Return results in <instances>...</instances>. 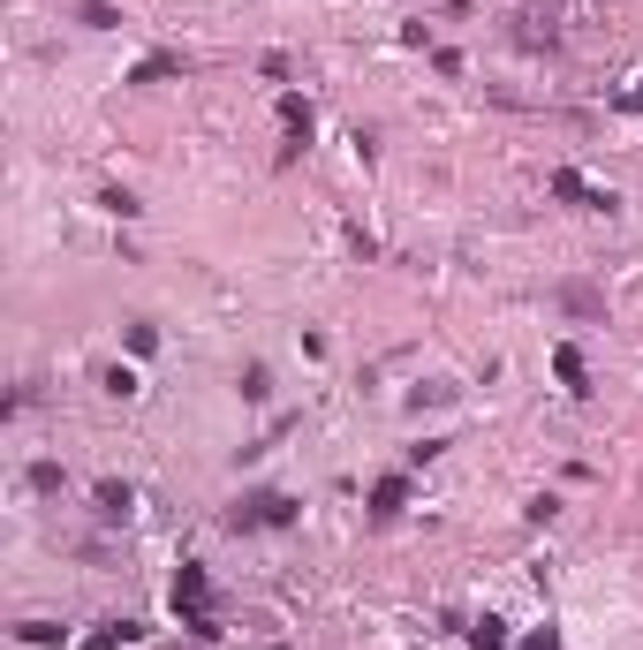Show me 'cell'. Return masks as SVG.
Returning <instances> with one entry per match:
<instances>
[{
  "label": "cell",
  "mask_w": 643,
  "mask_h": 650,
  "mask_svg": "<svg viewBox=\"0 0 643 650\" xmlns=\"http://www.w3.org/2000/svg\"><path fill=\"white\" fill-rule=\"evenodd\" d=\"M296 514H304V507H296V491H281V485H250L243 499H235V507H227V514H220V522H227L235 537H258V529H288Z\"/></svg>",
  "instance_id": "obj_2"
},
{
  "label": "cell",
  "mask_w": 643,
  "mask_h": 650,
  "mask_svg": "<svg viewBox=\"0 0 643 650\" xmlns=\"http://www.w3.org/2000/svg\"><path fill=\"white\" fill-rule=\"evenodd\" d=\"M409 470H386V477H379V485L363 491V514H371V522H379V529H386V522H401V507H409Z\"/></svg>",
  "instance_id": "obj_7"
},
{
  "label": "cell",
  "mask_w": 643,
  "mask_h": 650,
  "mask_svg": "<svg viewBox=\"0 0 643 650\" xmlns=\"http://www.w3.org/2000/svg\"><path fill=\"white\" fill-rule=\"evenodd\" d=\"M99 204H107V212H114V220H137V212H145V204H137V197H129V189H99Z\"/></svg>",
  "instance_id": "obj_18"
},
{
  "label": "cell",
  "mask_w": 643,
  "mask_h": 650,
  "mask_svg": "<svg viewBox=\"0 0 643 650\" xmlns=\"http://www.w3.org/2000/svg\"><path fill=\"white\" fill-rule=\"evenodd\" d=\"M174 76H197V53H182V46H152V53H137L129 61V91H152V84H174Z\"/></svg>",
  "instance_id": "obj_4"
},
{
  "label": "cell",
  "mask_w": 643,
  "mask_h": 650,
  "mask_svg": "<svg viewBox=\"0 0 643 650\" xmlns=\"http://www.w3.org/2000/svg\"><path fill=\"white\" fill-rule=\"evenodd\" d=\"M553 303H560L568 318H583V325L606 318V288H591V280H560V288H553Z\"/></svg>",
  "instance_id": "obj_9"
},
{
  "label": "cell",
  "mask_w": 643,
  "mask_h": 650,
  "mask_svg": "<svg viewBox=\"0 0 643 650\" xmlns=\"http://www.w3.org/2000/svg\"><path fill=\"white\" fill-rule=\"evenodd\" d=\"M137 636H145V621H99L84 636V650H122V643H137Z\"/></svg>",
  "instance_id": "obj_11"
},
{
  "label": "cell",
  "mask_w": 643,
  "mask_h": 650,
  "mask_svg": "<svg viewBox=\"0 0 643 650\" xmlns=\"http://www.w3.org/2000/svg\"><path fill=\"white\" fill-rule=\"evenodd\" d=\"M553 378H560V393H568V401H591V363H583V348H576V340H560V348H553Z\"/></svg>",
  "instance_id": "obj_8"
},
{
  "label": "cell",
  "mask_w": 643,
  "mask_h": 650,
  "mask_svg": "<svg viewBox=\"0 0 643 650\" xmlns=\"http://www.w3.org/2000/svg\"><path fill=\"white\" fill-rule=\"evenodd\" d=\"M258 650H288V643H258Z\"/></svg>",
  "instance_id": "obj_22"
},
{
  "label": "cell",
  "mask_w": 643,
  "mask_h": 650,
  "mask_svg": "<svg viewBox=\"0 0 643 650\" xmlns=\"http://www.w3.org/2000/svg\"><path fill=\"white\" fill-rule=\"evenodd\" d=\"M160 650H212V643H197V636H182V643H160Z\"/></svg>",
  "instance_id": "obj_21"
},
{
  "label": "cell",
  "mask_w": 643,
  "mask_h": 650,
  "mask_svg": "<svg viewBox=\"0 0 643 650\" xmlns=\"http://www.w3.org/2000/svg\"><path fill=\"white\" fill-rule=\"evenodd\" d=\"M69 23H84V30H122L129 15H122L114 0H76V8H69Z\"/></svg>",
  "instance_id": "obj_10"
},
{
  "label": "cell",
  "mask_w": 643,
  "mask_h": 650,
  "mask_svg": "<svg viewBox=\"0 0 643 650\" xmlns=\"http://www.w3.org/2000/svg\"><path fill=\"white\" fill-rule=\"evenodd\" d=\"M91 514H99V529H122V522L137 514V485H129V477H99V485H91Z\"/></svg>",
  "instance_id": "obj_6"
},
{
  "label": "cell",
  "mask_w": 643,
  "mask_h": 650,
  "mask_svg": "<svg viewBox=\"0 0 643 650\" xmlns=\"http://www.w3.org/2000/svg\"><path fill=\"white\" fill-rule=\"evenodd\" d=\"M15 643H30V650H61V643H69V628H61V621H15Z\"/></svg>",
  "instance_id": "obj_12"
},
{
  "label": "cell",
  "mask_w": 643,
  "mask_h": 650,
  "mask_svg": "<svg viewBox=\"0 0 643 650\" xmlns=\"http://www.w3.org/2000/svg\"><path fill=\"white\" fill-rule=\"evenodd\" d=\"M122 340H129V355H160V325H152V318H129Z\"/></svg>",
  "instance_id": "obj_15"
},
{
  "label": "cell",
  "mask_w": 643,
  "mask_h": 650,
  "mask_svg": "<svg viewBox=\"0 0 643 650\" xmlns=\"http://www.w3.org/2000/svg\"><path fill=\"white\" fill-rule=\"evenodd\" d=\"M99 386H107L114 401H137V371H129V363H107V378H99Z\"/></svg>",
  "instance_id": "obj_16"
},
{
  "label": "cell",
  "mask_w": 643,
  "mask_h": 650,
  "mask_svg": "<svg viewBox=\"0 0 643 650\" xmlns=\"http://www.w3.org/2000/svg\"><path fill=\"white\" fill-rule=\"evenodd\" d=\"M235 386H243V401H250V409H258V401H273V371H265V363H250Z\"/></svg>",
  "instance_id": "obj_14"
},
{
  "label": "cell",
  "mask_w": 643,
  "mask_h": 650,
  "mask_svg": "<svg viewBox=\"0 0 643 650\" xmlns=\"http://www.w3.org/2000/svg\"><path fill=\"white\" fill-rule=\"evenodd\" d=\"M621 107H629V114H636V122H643V76H636V91H629V99H621Z\"/></svg>",
  "instance_id": "obj_20"
},
{
  "label": "cell",
  "mask_w": 643,
  "mask_h": 650,
  "mask_svg": "<svg viewBox=\"0 0 643 650\" xmlns=\"http://www.w3.org/2000/svg\"><path fill=\"white\" fill-rule=\"evenodd\" d=\"M424 401H432V409H440V401H455V386H447V378H424V386H417V393H409V409H424Z\"/></svg>",
  "instance_id": "obj_19"
},
{
  "label": "cell",
  "mask_w": 643,
  "mask_h": 650,
  "mask_svg": "<svg viewBox=\"0 0 643 650\" xmlns=\"http://www.w3.org/2000/svg\"><path fill=\"white\" fill-rule=\"evenodd\" d=\"M311 137H319V114H311V99H304V91H281V152H273V166L288 174V166L311 152Z\"/></svg>",
  "instance_id": "obj_3"
},
{
  "label": "cell",
  "mask_w": 643,
  "mask_h": 650,
  "mask_svg": "<svg viewBox=\"0 0 643 650\" xmlns=\"http://www.w3.org/2000/svg\"><path fill=\"white\" fill-rule=\"evenodd\" d=\"M166 613H174V628L197 636V643H220V636H227V628H220V605H212V575H205V560H182V567H174V583H166Z\"/></svg>",
  "instance_id": "obj_1"
},
{
  "label": "cell",
  "mask_w": 643,
  "mask_h": 650,
  "mask_svg": "<svg viewBox=\"0 0 643 650\" xmlns=\"http://www.w3.org/2000/svg\"><path fill=\"white\" fill-rule=\"evenodd\" d=\"M553 204H568V212H621V197L614 189H598V182H583V166H553Z\"/></svg>",
  "instance_id": "obj_5"
},
{
  "label": "cell",
  "mask_w": 643,
  "mask_h": 650,
  "mask_svg": "<svg viewBox=\"0 0 643 650\" xmlns=\"http://www.w3.org/2000/svg\"><path fill=\"white\" fill-rule=\"evenodd\" d=\"M470 643H478V650H507V621H499V613H484L478 628H470Z\"/></svg>",
  "instance_id": "obj_17"
},
{
  "label": "cell",
  "mask_w": 643,
  "mask_h": 650,
  "mask_svg": "<svg viewBox=\"0 0 643 650\" xmlns=\"http://www.w3.org/2000/svg\"><path fill=\"white\" fill-rule=\"evenodd\" d=\"M23 485L38 491V499H61V485H69V470H61V462H30V470H23Z\"/></svg>",
  "instance_id": "obj_13"
}]
</instances>
